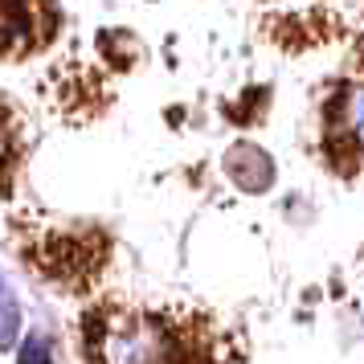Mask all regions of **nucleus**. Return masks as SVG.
Wrapping results in <instances>:
<instances>
[{"label": "nucleus", "mask_w": 364, "mask_h": 364, "mask_svg": "<svg viewBox=\"0 0 364 364\" xmlns=\"http://www.w3.org/2000/svg\"><path fill=\"white\" fill-rule=\"evenodd\" d=\"M328 160L344 172L364 168V78H344L323 107Z\"/></svg>", "instance_id": "f257e3e1"}, {"label": "nucleus", "mask_w": 364, "mask_h": 364, "mask_svg": "<svg viewBox=\"0 0 364 364\" xmlns=\"http://www.w3.org/2000/svg\"><path fill=\"white\" fill-rule=\"evenodd\" d=\"M225 172L246 193H266L274 184V160L258 144H233L230 156H225Z\"/></svg>", "instance_id": "f03ea898"}, {"label": "nucleus", "mask_w": 364, "mask_h": 364, "mask_svg": "<svg viewBox=\"0 0 364 364\" xmlns=\"http://www.w3.org/2000/svg\"><path fill=\"white\" fill-rule=\"evenodd\" d=\"M33 9L29 0H0V53H17L29 46Z\"/></svg>", "instance_id": "7ed1b4c3"}, {"label": "nucleus", "mask_w": 364, "mask_h": 364, "mask_svg": "<svg viewBox=\"0 0 364 364\" xmlns=\"http://www.w3.org/2000/svg\"><path fill=\"white\" fill-rule=\"evenodd\" d=\"M21 336V307L9 291H0V348H9Z\"/></svg>", "instance_id": "20e7f679"}, {"label": "nucleus", "mask_w": 364, "mask_h": 364, "mask_svg": "<svg viewBox=\"0 0 364 364\" xmlns=\"http://www.w3.org/2000/svg\"><path fill=\"white\" fill-rule=\"evenodd\" d=\"M53 352L46 344H37V340H29V344L21 348V360H50Z\"/></svg>", "instance_id": "39448f33"}, {"label": "nucleus", "mask_w": 364, "mask_h": 364, "mask_svg": "<svg viewBox=\"0 0 364 364\" xmlns=\"http://www.w3.org/2000/svg\"><path fill=\"white\" fill-rule=\"evenodd\" d=\"M4 156H9V132L0 127V164H4Z\"/></svg>", "instance_id": "423d86ee"}, {"label": "nucleus", "mask_w": 364, "mask_h": 364, "mask_svg": "<svg viewBox=\"0 0 364 364\" xmlns=\"http://www.w3.org/2000/svg\"><path fill=\"white\" fill-rule=\"evenodd\" d=\"M0 291H4V282H0Z\"/></svg>", "instance_id": "0eeeda50"}]
</instances>
